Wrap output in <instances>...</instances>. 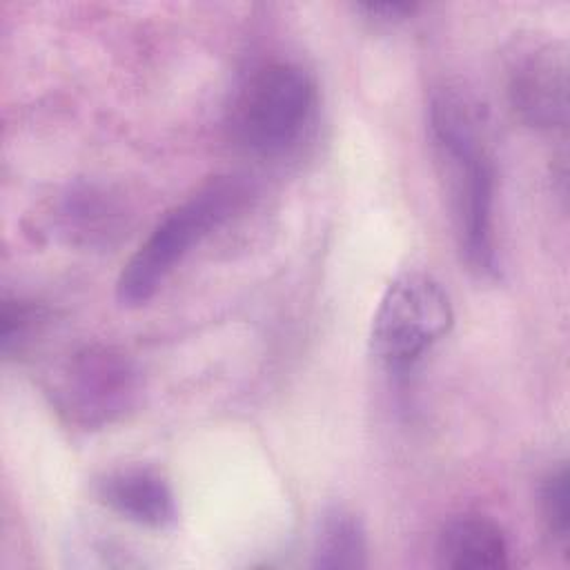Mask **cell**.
I'll return each mask as SVG.
<instances>
[{
  "label": "cell",
  "mask_w": 570,
  "mask_h": 570,
  "mask_svg": "<svg viewBox=\"0 0 570 570\" xmlns=\"http://www.w3.org/2000/svg\"><path fill=\"white\" fill-rule=\"evenodd\" d=\"M508 100L530 127L557 129L568 122V56L557 42H528L508 62Z\"/></svg>",
  "instance_id": "cell-6"
},
{
  "label": "cell",
  "mask_w": 570,
  "mask_h": 570,
  "mask_svg": "<svg viewBox=\"0 0 570 570\" xmlns=\"http://www.w3.org/2000/svg\"><path fill=\"white\" fill-rule=\"evenodd\" d=\"M96 494L118 517L151 530L174 525L176 497L165 476L145 465H125L96 481Z\"/></svg>",
  "instance_id": "cell-7"
},
{
  "label": "cell",
  "mask_w": 570,
  "mask_h": 570,
  "mask_svg": "<svg viewBox=\"0 0 570 570\" xmlns=\"http://www.w3.org/2000/svg\"><path fill=\"white\" fill-rule=\"evenodd\" d=\"M314 102V80L301 65L267 62L254 69L234 98V138L261 156L283 154L303 136Z\"/></svg>",
  "instance_id": "cell-4"
},
{
  "label": "cell",
  "mask_w": 570,
  "mask_h": 570,
  "mask_svg": "<svg viewBox=\"0 0 570 570\" xmlns=\"http://www.w3.org/2000/svg\"><path fill=\"white\" fill-rule=\"evenodd\" d=\"M247 198L249 187L240 178L216 176L169 209L122 265L116 281L118 303L122 307L145 305L191 247L240 212Z\"/></svg>",
  "instance_id": "cell-2"
},
{
  "label": "cell",
  "mask_w": 570,
  "mask_h": 570,
  "mask_svg": "<svg viewBox=\"0 0 570 570\" xmlns=\"http://www.w3.org/2000/svg\"><path fill=\"white\" fill-rule=\"evenodd\" d=\"M428 118L432 140L450 167L461 252L479 276H494L499 272L492 223L494 165L479 105L470 96L445 87L432 96Z\"/></svg>",
  "instance_id": "cell-1"
},
{
  "label": "cell",
  "mask_w": 570,
  "mask_h": 570,
  "mask_svg": "<svg viewBox=\"0 0 570 570\" xmlns=\"http://www.w3.org/2000/svg\"><path fill=\"white\" fill-rule=\"evenodd\" d=\"M58 223L69 240L80 245H102L120 234L125 214L107 191L80 185L62 196Z\"/></svg>",
  "instance_id": "cell-9"
},
{
  "label": "cell",
  "mask_w": 570,
  "mask_h": 570,
  "mask_svg": "<svg viewBox=\"0 0 570 570\" xmlns=\"http://www.w3.org/2000/svg\"><path fill=\"white\" fill-rule=\"evenodd\" d=\"M142 374L120 347L87 343L71 350L49 374L58 414L80 428L100 430L125 419L140 399Z\"/></svg>",
  "instance_id": "cell-3"
},
{
  "label": "cell",
  "mask_w": 570,
  "mask_h": 570,
  "mask_svg": "<svg viewBox=\"0 0 570 570\" xmlns=\"http://www.w3.org/2000/svg\"><path fill=\"white\" fill-rule=\"evenodd\" d=\"M47 321L42 305L22 298H4L0 309V345L2 354L24 352L33 338L40 334Z\"/></svg>",
  "instance_id": "cell-11"
},
{
  "label": "cell",
  "mask_w": 570,
  "mask_h": 570,
  "mask_svg": "<svg viewBox=\"0 0 570 570\" xmlns=\"http://www.w3.org/2000/svg\"><path fill=\"white\" fill-rule=\"evenodd\" d=\"M539 503L548 532L559 543H566L570 532V476L566 463L557 465L543 476Z\"/></svg>",
  "instance_id": "cell-12"
},
{
  "label": "cell",
  "mask_w": 570,
  "mask_h": 570,
  "mask_svg": "<svg viewBox=\"0 0 570 570\" xmlns=\"http://www.w3.org/2000/svg\"><path fill=\"white\" fill-rule=\"evenodd\" d=\"M356 9L365 11L374 20L394 22L412 16L416 11V4L414 2H363V4H356Z\"/></svg>",
  "instance_id": "cell-13"
},
{
  "label": "cell",
  "mask_w": 570,
  "mask_h": 570,
  "mask_svg": "<svg viewBox=\"0 0 570 570\" xmlns=\"http://www.w3.org/2000/svg\"><path fill=\"white\" fill-rule=\"evenodd\" d=\"M454 323V309L439 281L403 272L385 287L370 327V352L387 370L412 367Z\"/></svg>",
  "instance_id": "cell-5"
},
{
  "label": "cell",
  "mask_w": 570,
  "mask_h": 570,
  "mask_svg": "<svg viewBox=\"0 0 570 570\" xmlns=\"http://www.w3.org/2000/svg\"><path fill=\"white\" fill-rule=\"evenodd\" d=\"M312 566L323 570H354L367 566V534L361 519L345 510H327L314 534Z\"/></svg>",
  "instance_id": "cell-10"
},
{
  "label": "cell",
  "mask_w": 570,
  "mask_h": 570,
  "mask_svg": "<svg viewBox=\"0 0 570 570\" xmlns=\"http://www.w3.org/2000/svg\"><path fill=\"white\" fill-rule=\"evenodd\" d=\"M508 554L503 530L483 514L450 519L436 541L439 566L452 570H499L510 563Z\"/></svg>",
  "instance_id": "cell-8"
}]
</instances>
